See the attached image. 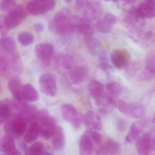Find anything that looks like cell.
Wrapping results in <instances>:
<instances>
[{"instance_id":"60d3db41","label":"cell","mask_w":155,"mask_h":155,"mask_svg":"<svg viewBox=\"0 0 155 155\" xmlns=\"http://www.w3.org/2000/svg\"><path fill=\"white\" fill-rule=\"evenodd\" d=\"M34 27L35 30L37 32H41L44 30V26L41 23H35L34 25Z\"/></svg>"},{"instance_id":"f35d334b","label":"cell","mask_w":155,"mask_h":155,"mask_svg":"<svg viewBox=\"0 0 155 155\" xmlns=\"http://www.w3.org/2000/svg\"><path fill=\"white\" fill-rule=\"evenodd\" d=\"M104 19L113 25L115 24L117 22V18L116 16L111 13H107L104 16Z\"/></svg>"},{"instance_id":"7dc6e473","label":"cell","mask_w":155,"mask_h":155,"mask_svg":"<svg viewBox=\"0 0 155 155\" xmlns=\"http://www.w3.org/2000/svg\"></svg>"},{"instance_id":"ba28073f","label":"cell","mask_w":155,"mask_h":155,"mask_svg":"<svg viewBox=\"0 0 155 155\" xmlns=\"http://www.w3.org/2000/svg\"><path fill=\"white\" fill-rule=\"evenodd\" d=\"M61 113L64 119L71 123L76 129H78L84 122L82 114L71 104L63 105L61 107Z\"/></svg>"},{"instance_id":"277c9868","label":"cell","mask_w":155,"mask_h":155,"mask_svg":"<svg viewBox=\"0 0 155 155\" xmlns=\"http://www.w3.org/2000/svg\"><path fill=\"white\" fill-rule=\"evenodd\" d=\"M27 121L19 116L18 114L15 115L14 117L9 119L6 122L4 129L7 135L12 136H22L27 129Z\"/></svg>"},{"instance_id":"836d02e7","label":"cell","mask_w":155,"mask_h":155,"mask_svg":"<svg viewBox=\"0 0 155 155\" xmlns=\"http://www.w3.org/2000/svg\"><path fill=\"white\" fill-rule=\"evenodd\" d=\"M99 66L102 70L107 71L110 67L109 57L107 51H102L98 54Z\"/></svg>"},{"instance_id":"9a60e30c","label":"cell","mask_w":155,"mask_h":155,"mask_svg":"<svg viewBox=\"0 0 155 155\" xmlns=\"http://www.w3.org/2000/svg\"><path fill=\"white\" fill-rule=\"evenodd\" d=\"M137 150L140 155H148L151 148L152 136L149 133L139 136L136 141Z\"/></svg>"},{"instance_id":"e575fe53","label":"cell","mask_w":155,"mask_h":155,"mask_svg":"<svg viewBox=\"0 0 155 155\" xmlns=\"http://www.w3.org/2000/svg\"><path fill=\"white\" fill-rule=\"evenodd\" d=\"M96 27L98 32L102 33H108L111 32L113 29V25L103 18L97 22Z\"/></svg>"},{"instance_id":"7a4b0ae2","label":"cell","mask_w":155,"mask_h":155,"mask_svg":"<svg viewBox=\"0 0 155 155\" xmlns=\"http://www.w3.org/2000/svg\"><path fill=\"white\" fill-rule=\"evenodd\" d=\"M37 121L40 123V135L45 140L53 137L57 126L54 119L48 115V112L45 110L40 111Z\"/></svg>"},{"instance_id":"2e32d148","label":"cell","mask_w":155,"mask_h":155,"mask_svg":"<svg viewBox=\"0 0 155 155\" xmlns=\"http://www.w3.org/2000/svg\"><path fill=\"white\" fill-rule=\"evenodd\" d=\"M84 122L89 130H99L102 127L101 117L94 111H89L85 114L84 116Z\"/></svg>"},{"instance_id":"ab89813d","label":"cell","mask_w":155,"mask_h":155,"mask_svg":"<svg viewBox=\"0 0 155 155\" xmlns=\"http://www.w3.org/2000/svg\"><path fill=\"white\" fill-rule=\"evenodd\" d=\"M8 30L5 24L4 19L2 20V18H0V35L4 36L8 32Z\"/></svg>"},{"instance_id":"bcb514c9","label":"cell","mask_w":155,"mask_h":155,"mask_svg":"<svg viewBox=\"0 0 155 155\" xmlns=\"http://www.w3.org/2000/svg\"><path fill=\"white\" fill-rule=\"evenodd\" d=\"M1 83H0V91H1Z\"/></svg>"},{"instance_id":"603a6c76","label":"cell","mask_w":155,"mask_h":155,"mask_svg":"<svg viewBox=\"0 0 155 155\" xmlns=\"http://www.w3.org/2000/svg\"><path fill=\"white\" fill-rule=\"evenodd\" d=\"M21 95L25 101L35 102L39 98V95L35 88L30 84H26L22 86Z\"/></svg>"},{"instance_id":"d4e9b609","label":"cell","mask_w":155,"mask_h":155,"mask_svg":"<svg viewBox=\"0 0 155 155\" xmlns=\"http://www.w3.org/2000/svg\"><path fill=\"white\" fill-rule=\"evenodd\" d=\"M53 139V147L55 150L61 151L65 147V136L63 128L57 126L56 132L54 135Z\"/></svg>"},{"instance_id":"83f0119b","label":"cell","mask_w":155,"mask_h":155,"mask_svg":"<svg viewBox=\"0 0 155 155\" xmlns=\"http://www.w3.org/2000/svg\"><path fill=\"white\" fill-rule=\"evenodd\" d=\"M85 42L88 52L93 55L96 54L101 46V43L93 35L85 36Z\"/></svg>"},{"instance_id":"d590c367","label":"cell","mask_w":155,"mask_h":155,"mask_svg":"<svg viewBox=\"0 0 155 155\" xmlns=\"http://www.w3.org/2000/svg\"><path fill=\"white\" fill-rule=\"evenodd\" d=\"M45 150L42 143L41 142H37L30 147L28 155H41Z\"/></svg>"},{"instance_id":"d6a6232c","label":"cell","mask_w":155,"mask_h":155,"mask_svg":"<svg viewBox=\"0 0 155 155\" xmlns=\"http://www.w3.org/2000/svg\"><path fill=\"white\" fill-rule=\"evenodd\" d=\"M74 60L71 56L65 54L60 56L58 58V63L62 68L70 70L72 67Z\"/></svg>"},{"instance_id":"d6986e66","label":"cell","mask_w":155,"mask_h":155,"mask_svg":"<svg viewBox=\"0 0 155 155\" xmlns=\"http://www.w3.org/2000/svg\"><path fill=\"white\" fill-rule=\"evenodd\" d=\"M145 121H138L133 123L130 127L129 133L126 136V142L128 143H132L136 141L145 127Z\"/></svg>"},{"instance_id":"5b68a950","label":"cell","mask_w":155,"mask_h":155,"mask_svg":"<svg viewBox=\"0 0 155 155\" xmlns=\"http://www.w3.org/2000/svg\"><path fill=\"white\" fill-rule=\"evenodd\" d=\"M115 107L127 116L136 119L142 118L145 112L143 106L140 104L128 103L122 100L116 101Z\"/></svg>"},{"instance_id":"4fadbf2b","label":"cell","mask_w":155,"mask_h":155,"mask_svg":"<svg viewBox=\"0 0 155 155\" xmlns=\"http://www.w3.org/2000/svg\"><path fill=\"white\" fill-rule=\"evenodd\" d=\"M130 59V53L126 49L114 50L110 55L111 62L119 69L125 68L129 63Z\"/></svg>"},{"instance_id":"3957f363","label":"cell","mask_w":155,"mask_h":155,"mask_svg":"<svg viewBox=\"0 0 155 155\" xmlns=\"http://www.w3.org/2000/svg\"><path fill=\"white\" fill-rule=\"evenodd\" d=\"M76 5L78 10L88 20L98 18L102 13V5L98 1H77Z\"/></svg>"},{"instance_id":"ac0fdd59","label":"cell","mask_w":155,"mask_h":155,"mask_svg":"<svg viewBox=\"0 0 155 155\" xmlns=\"http://www.w3.org/2000/svg\"><path fill=\"white\" fill-rule=\"evenodd\" d=\"M88 71L84 66H78L71 69L69 77L71 82L74 84H79L84 82L88 76Z\"/></svg>"},{"instance_id":"8d00e7d4","label":"cell","mask_w":155,"mask_h":155,"mask_svg":"<svg viewBox=\"0 0 155 155\" xmlns=\"http://www.w3.org/2000/svg\"><path fill=\"white\" fill-rule=\"evenodd\" d=\"M16 5L15 1L5 0L2 1L0 4V9L3 12H10Z\"/></svg>"},{"instance_id":"5bb4252c","label":"cell","mask_w":155,"mask_h":155,"mask_svg":"<svg viewBox=\"0 0 155 155\" xmlns=\"http://www.w3.org/2000/svg\"><path fill=\"white\" fill-rule=\"evenodd\" d=\"M136 11L141 19L153 18L155 16V3L152 1L142 2L136 8Z\"/></svg>"},{"instance_id":"6da1fadb","label":"cell","mask_w":155,"mask_h":155,"mask_svg":"<svg viewBox=\"0 0 155 155\" xmlns=\"http://www.w3.org/2000/svg\"><path fill=\"white\" fill-rule=\"evenodd\" d=\"M71 16L68 9H62L55 14L50 22V30L59 35L64 34L69 32Z\"/></svg>"},{"instance_id":"1f68e13d","label":"cell","mask_w":155,"mask_h":155,"mask_svg":"<svg viewBox=\"0 0 155 155\" xmlns=\"http://www.w3.org/2000/svg\"><path fill=\"white\" fill-rule=\"evenodd\" d=\"M17 39L21 45L24 46H27L33 42L34 37L31 33L23 32H21L18 35Z\"/></svg>"},{"instance_id":"7c38bea8","label":"cell","mask_w":155,"mask_h":155,"mask_svg":"<svg viewBox=\"0 0 155 155\" xmlns=\"http://www.w3.org/2000/svg\"><path fill=\"white\" fill-rule=\"evenodd\" d=\"M155 78V51H153L147 55L144 68L138 74L137 78L140 81H147Z\"/></svg>"},{"instance_id":"8992f818","label":"cell","mask_w":155,"mask_h":155,"mask_svg":"<svg viewBox=\"0 0 155 155\" xmlns=\"http://www.w3.org/2000/svg\"><path fill=\"white\" fill-rule=\"evenodd\" d=\"M71 31L81 34L84 36L94 34V29L89 20L77 15L71 16L69 32Z\"/></svg>"},{"instance_id":"30bf717a","label":"cell","mask_w":155,"mask_h":155,"mask_svg":"<svg viewBox=\"0 0 155 155\" xmlns=\"http://www.w3.org/2000/svg\"><path fill=\"white\" fill-rule=\"evenodd\" d=\"M35 53L45 66H49L54 54V47L50 43H41L35 46Z\"/></svg>"},{"instance_id":"e0dca14e","label":"cell","mask_w":155,"mask_h":155,"mask_svg":"<svg viewBox=\"0 0 155 155\" xmlns=\"http://www.w3.org/2000/svg\"><path fill=\"white\" fill-rule=\"evenodd\" d=\"M120 145L117 142L111 139L107 140L96 149L97 155H116L120 151Z\"/></svg>"},{"instance_id":"ee69618b","label":"cell","mask_w":155,"mask_h":155,"mask_svg":"<svg viewBox=\"0 0 155 155\" xmlns=\"http://www.w3.org/2000/svg\"><path fill=\"white\" fill-rule=\"evenodd\" d=\"M41 155H52L51 154L50 152H48L46 150H45L44 152H43Z\"/></svg>"},{"instance_id":"74e56055","label":"cell","mask_w":155,"mask_h":155,"mask_svg":"<svg viewBox=\"0 0 155 155\" xmlns=\"http://www.w3.org/2000/svg\"><path fill=\"white\" fill-rule=\"evenodd\" d=\"M87 132L89 133V135L92 139L93 142L96 144H98L102 142V136L100 134L97 132H95L94 131H92V130H87Z\"/></svg>"},{"instance_id":"8fae6325","label":"cell","mask_w":155,"mask_h":155,"mask_svg":"<svg viewBox=\"0 0 155 155\" xmlns=\"http://www.w3.org/2000/svg\"><path fill=\"white\" fill-rule=\"evenodd\" d=\"M39 85L42 93L46 95L55 96L57 92L56 79L53 75L45 73L40 76Z\"/></svg>"},{"instance_id":"cb8c5ba5","label":"cell","mask_w":155,"mask_h":155,"mask_svg":"<svg viewBox=\"0 0 155 155\" xmlns=\"http://www.w3.org/2000/svg\"><path fill=\"white\" fill-rule=\"evenodd\" d=\"M88 89L89 94L95 101L100 99L104 95V86L97 80H91L88 84Z\"/></svg>"},{"instance_id":"484cf974","label":"cell","mask_w":155,"mask_h":155,"mask_svg":"<svg viewBox=\"0 0 155 155\" xmlns=\"http://www.w3.org/2000/svg\"><path fill=\"white\" fill-rule=\"evenodd\" d=\"M40 125L37 122H33L29 126L25 135L24 140L28 143L35 142L40 135Z\"/></svg>"},{"instance_id":"4dcf8cb0","label":"cell","mask_w":155,"mask_h":155,"mask_svg":"<svg viewBox=\"0 0 155 155\" xmlns=\"http://www.w3.org/2000/svg\"><path fill=\"white\" fill-rule=\"evenodd\" d=\"M105 88L106 90V94L115 100L120 95L122 92L121 86L115 82H109L106 85Z\"/></svg>"},{"instance_id":"f1b7e54d","label":"cell","mask_w":155,"mask_h":155,"mask_svg":"<svg viewBox=\"0 0 155 155\" xmlns=\"http://www.w3.org/2000/svg\"><path fill=\"white\" fill-rule=\"evenodd\" d=\"M15 149V144L13 137L9 135L5 136L0 141V151L8 153Z\"/></svg>"},{"instance_id":"4316f807","label":"cell","mask_w":155,"mask_h":155,"mask_svg":"<svg viewBox=\"0 0 155 155\" xmlns=\"http://www.w3.org/2000/svg\"><path fill=\"white\" fill-rule=\"evenodd\" d=\"M0 46L2 50L10 54L15 53L17 47L15 40L10 36H3L0 38Z\"/></svg>"},{"instance_id":"f546056e","label":"cell","mask_w":155,"mask_h":155,"mask_svg":"<svg viewBox=\"0 0 155 155\" xmlns=\"http://www.w3.org/2000/svg\"><path fill=\"white\" fill-rule=\"evenodd\" d=\"M10 55L0 49V76H2L9 71Z\"/></svg>"},{"instance_id":"52a82bcc","label":"cell","mask_w":155,"mask_h":155,"mask_svg":"<svg viewBox=\"0 0 155 155\" xmlns=\"http://www.w3.org/2000/svg\"><path fill=\"white\" fill-rule=\"evenodd\" d=\"M26 9L23 5H16L5 16L4 21L5 24L8 29H12L18 26L26 16Z\"/></svg>"},{"instance_id":"ffe728a7","label":"cell","mask_w":155,"mask_h":155,"mask_svg":"<svg viewBox=\"0 0 155 155\" xmlns=\"http://www.w3.org/2000/svg\"><path fill=\"white\" fill-rule=\"evenodd\" d=\"M94 149L93 142L87 131L80 137L79 141L80 155H92Z\"/></svg>"},{"instance_id":"b9f144b4","label":"cell","mask_w":155,"mask_h":155,"mask_svg":"<svg viewBox=\"0 0 155 155\" xmlns=\"http://www.w3.org/2000/svg\"><path fill=\"white\" fill-rule=\"evenodd\" d=\"M151 136H152L151 148L153 149V151H155V131L154 132L153 135V136L151 135Z\"/></svg>"},{"instance_id":"f6af8a7d","label":"cell","mask_w":155,"mask_h":155,"mask_svg":"<svg viewBox=\"0 0 155 155\" xmlns=\"http://www.w3.org/2000/svg\"><path fill=\"white\" fill-rule=\"evenodd\" d=\"M153 122L155 123V114L154 115L153 118Z\"/></svg>"},{"instance_id":"7bdbcfd3","label":"cell","mask_w":155,"mask_h":155,"mask_svg":"<svg viewBox=\"0 0 155 155\" xmlns=\"http://www.w3.org/2000/svg\"><path fill=\"white\" fill-rule=\"evenodd\" d=\"M6 155H21V153L19 152L18 150H15L14 151H12V152H10V153H7Z\"/></svg>"},{"instance_id":"9c48e42d","label":"cell","mask_w":155,"mask_h":155,"mask_svg":"<svg viewBox=\"0 0 155 155\" xmlns=\"http://www.w3.org/2000/svg\"><path fill=\"white\" fill-rule=\"evenodd\" d=\"M55 5V2L54 1L34 0L28 2L26 9L29 13L32 15H40L50 12Z\"/></svg>"},{"instance_id":"7402d4cb","label":"cell","mask_w":155,"mask_h":155,"mask_svg":"<svg viewBox=\"0 0 155 155\" xmlns=\"http://www.w3.org/2000/svg\"><path fill=\"white\" fill-rule=\"evenodd\" d=\"M8 88L12 95L13 100L17 102L23 101L21 95L22 86L20 79L16 77H12L8 83Z\"/></svg>"},{"instance_id":"44dd1931","label":"cell","mask_w":155,"mask_h":155,"mask_svg":"<svg viewBox=\"0 0 155 155\" xmlns=\"http://www.w3.org/2000/svg\"><path fill=\"white\" fill-rule=\"evenodd\" d=\"M13 111L12 100L6 99L0 102V124L7 122L10 119Z\"/></svg>"}]
</instances>
